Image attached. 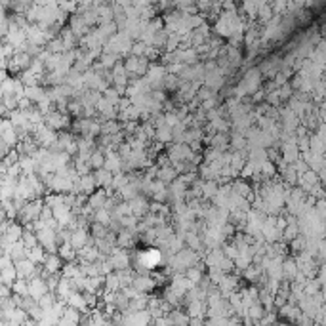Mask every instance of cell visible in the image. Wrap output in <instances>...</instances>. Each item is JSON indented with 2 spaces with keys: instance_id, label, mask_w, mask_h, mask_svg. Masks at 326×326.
<instances>
[{
  "instance_id": "obj_13",
  "label": "cell",
  "mask_w": 326,
  "mask_h": 326,
  "mask_svg": "<svg viewBox=\"0 0 326 326\" xmlns=\"http://www.w3.org/2000/svg\"><path fill=\"white\" fill-rule=\"evenodd\" d=\"M305 246H307V239L303 237L302 233L296 237L294 240H290V250L294 252V254H300V252H305Z\"/></svg>"
},
{
  "instance_id": "obj_1",
  "label": "cell",
  "mask_w": 326,
  "mask_h": 326,
  "mask_svg": "<svg viewBox=\"0 0 326 326\" xmlns=\"http://www.w3.org/2000/svg\"><path fill=\"white\" fill-rule=\"evenodd\" d=\"M107 262L111 265L113 271H124V269H130V265H132V260H130V254H128L126 250H122V248L115 246L109 258H107Z\"/></svg>"
},
{
  "instance_id": "obj_14",
  "label": "cell",
  "mask_w": 326,
  "mask_h": 326,
  "mask_svg": "<svg viewBox=\"0 0 326 326\" xmlns=\"http://www.w3.org/2000/svg\"><path fill=\"white\" fill-rule=\"evenodd\" d=\"M14 290H16V294H21V296L29 294V292H27V282H25V280H21V282L17 280L16 284H14Z\"/></svg>"
},
{
  "instance_id": "obj_10",
  "label": "cell",
  "mask_w": 326,
  "mask_h": 326,
  "mask_svg": "<svg viewBox=\"0 0 326 326\" xmlns=\"http://www.w3.org/2000/svg\"><path fill=\"white\" fill-rule=\"evenodd\" d=\"M157 179L162 182L164 185H166V183H172L174 179H177V172L174 170L172 164H170V166H164V168H159V172H157Z\"/></svg>"
},
{
  "instance_id": "obj_12",
  "label": "cell",
  "mask_w": 326,
  "mask_h": 326,
  "mask_svg": "<svg viewBox=\"0 0 326 326\" xmlns=\"http://www.w3.org/2000/svg\"><path fill=\"white\" fill-rule=\"evenodd\" d=\"M88 162H90V168H92V170L96 172V170H99V168H103L105 155L101 151H97V149H96V151L90 155V160H88Z\"/></svg>"
},
{
  "instance_id": "obj_2",
  "label": "cell",
  "mask_w": 326,
  "mask_h": 326,
  "mask_svg": "<svg viewBox=\"0 0 326 326\" xmlns=\"http://www.w3.org/2000/svg\"><path fill=\"white\" fill-rule=\"evenodd\" d=\"M132 288H134L137 294H149L157 288V282L153 275H134L132 278Z\"/></svg>"
},
{
  "instance_id": "obj_11",
  "label": "cell",
  "mask_w": 326,
  "mask_h": 326,
  "mask_svg": "<svg viewBox=\"0 0 326 326\" xmlns=\"http://www.w3.org/2000/svg\"><path fill=\"white\" fill-rule=\"evenodd\" d=\"M229 145L233 147V151H235V153H242L248 147L246 137H244L242 134H237V132H233V134H231Z\"/></svg>"
},
{
  "instance_id": "obj_8",
  "label": "cell",
  "mask_w": 326,
  "mask_h": 326,
  "mask_svg": "<svg viewBox=\"0 0 326 326\" xmlns=\"http://www.w3.org/2000/svg\"><path fill=\"white\" fill-rule=\"evenodd\" d=\"M170 326H189V317L185 315V311L182 309H172L166 315Z\"/></svg>"
},
{
  "instance_id": "obj_15",
  "label": "cell",
  "mask_w": 326,
  "mask_h": 326,
  "mask_svg": "<svg viewBox=\"0 0 326 326\" xmlns=\"http://www.w3.org/2000/svg\"><path fill=\"white\" fill-rule=\"evenodd\" d=\"M206 320L204 318H189V326H204Z\"/></svg>"
},
{
  "instance_id": "obj_7",
  "label": "cell",
  "mask_w": 326,
  "mask_h": 326,
  "mask_svg": "<svg viewBox=\"0 0 326 326\" xmlns=\"http://www.w3.org/2000/svg\"><path fill=\"white\" fill-rule=\"evenodd\" d=\"M94 179H96V187L97 189H109L113 183V174L111 172H107L105 168H99L94 172Z\"/></svg>"
},
{
  "instance_id": "obj_5",
  "label": "cell",
  "mask_w": 326,
  "mask_h": 326,
  "mask_svg": "<svg viewBox=\"0 0 326 326\" xmlns=\"http://www.w3.org/2000/svg\"><path fill=\"white\" fill-rule=\"evenodd\" d=\"M107 193H105V189H96V191L92 193L90 197L86 199V206L88 208H92L94 212L96 210H101V208L105 206V202H107Z\"/></svg>"
},
{
  "instance_id": "obj_3",
  "label": "cell",
  "mask_w": 326,
  "mask_h": 326,
  "mask_svg": "<svg viewBox=\"0 0 326 326\" xmlns=\"http://www.w3.org/2000/svg\"><path fill=\"white\" fill-rule=\"evenodd\" d=\"M128 206H130V214L137 218V220H141V218L149 214V200L141 197V195H137L135 199L128 200Z\"/></svg>"
},
{
  "instance_id": "obj_9",
  "label": "cell",
  "mask_w": 326,
  "mask_h": 326,
  "mask_svg": "<svg viewBox=\"0 0 326 326\" xmlns=\"http://www.w3.org/2000/svg\"><path fill=\"white\" fill-rule=\"evenodd\" d=\"M44 269H46L48 275H57V271L61 269V260L56 254L52 256L46 254V258H44Z\"/></svg>"
},
{
  "instance_id": "obj_6",
  "label": "cell",
  "mask_w": 326,
  "mask_h": 326,
  "mask_svg": "<svg viewBox=\"0 0 326 326\" xmlns=\"http://www.w3.org/2000/svg\"><path fill=\"white\" fill-rule=\"evenodd\" d=\"M206 303L204 302H187L185 315L189 318H204L206 317Z\"/></svg>"
},
{
  "instance_id": "obj_4",
  "label": "cell",
  "mask_w": 326,
  "mask_h": 326,
  "mask_svg": "<svg viewBox=\"0 0 326 326\" xmlns=\"http://www.w3.org/2000/svg\"><path fill=\"white\" fill-rule=\"evenodd\" d=\"M92 242V237L88 235V231H82V229H73L71 231V237H69V244H71L77 252L82 250V248Z\"/></svg>"
}]
</instances>
